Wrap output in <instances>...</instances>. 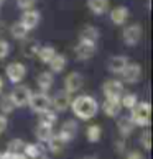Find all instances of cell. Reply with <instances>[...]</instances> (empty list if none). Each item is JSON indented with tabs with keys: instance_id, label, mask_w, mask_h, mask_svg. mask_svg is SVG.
I'll list each match as a JSON object with an SVG mask.
<instances>
[{
	"instance_id": "1",
	"label": "cell",
	"mask_w": 153,
	"mask_h": 159,
	"mask_svg": "<svg viewBox=\"0 0 153 159\" xmlns=\"http://www.w3.org/2000/svg\"><path fill=\"white\" fill-rule=\"evenodd\" d=\"M71 108L73 115L79 120H92L99 111V102L92 95H78L74 100H71Z\"/></svg>"
},
{
	"instance_id": "28",
	"label": "cell",
	"mask_w": 153,
	"mask_h": 159,
	"mask_svg": "<svg viewBox=\"0 0 153 159\" xmlns=\"http://www.w3.org/2000/svg\"><path fill=\"white\" fill-rule=\"evenodd\" d=\"M102 136V128L99 126V125H91V126H87L86 129V138L91 141V143H97L99 139H101Z\"/></svg>"
},
{
	"instance_id": "7",
	"label": "cell",
	"mask_w": 153,
	"mask_h": 159,
	"mask_svg": "<svg viewBox=\"0 0 153 159\" xmlns=\"http://www.w3.org/2000/svg\"><path fill=\"white\" fill-rule=\"evenodd\" d=\"M76 56H78V59L81 61H86V59H91V57L96 54L97 51V43H92V41H81L78 46H76Z\"/></svg>"
},
{
	"instance_id": "4",
	"label": "cell",
	"mask_w": 153,
	"mask_h": 159,
	"mask_svg": "<svg viewBox=\"0 0 153 159\" xmlns=\"http://www.w3.org/2000/svg\"><path fill=\"white\" fill-rule=\"evenodd\" d=\"M30 97H31V90L26 85H17L13 87V90L10 93V98L15 107H26Z\"/></svg>"
},
{
	"instance_id": "3",
	"label": "cell",
	"mask_w": 153,
	"mask_h": 159,
	"mask_svg": "<svg viewBox=\"0 0 153 159\" xmlns=\"http://www.w3.org/2000/svg\"><path fill=\"white\" fill-rule=\"evenodd\" d=\"M28 107L31 108V111L35 113H45L51 108V97L46 95L45 92H40V93H31L30 100H28Z\"/></svg>"
},
{
	"instance_id": "40",
	"label": "cell",
	"mask_w": 153,
	"mask_h": 159,
	"mask_svg": "<svg viewBox=\"0 0 153 159\" xmlns=\"http://www.w3.org/2000/svg\"><path fill=\"white\" fill-rule=\"evenodd\" d=\"M0 2H3V0H0Z\"/></svg>"
},
{
	"instance_id": "21",
	"label": "cell",
	"mask_w": 153,
	"mask_h": 159,
	"mask_svg": "<svg viewBox=\"0 0 153 159\" xmlns=\"http://www.w3.org/2000/svg\"><path fill=\"white\" fill-rule=\"evenodd\" d=\"M79 39L81 41H92V43H97L99 39V30L96 26H86L82 28L81 33H79Z\"/></svg>"
},
{
	"instance_id": "36",
	"label": "cell",
	"mask_w": 153,
	"mask_h": 159,
	"mask_svg": "<svg viewBox=\"0 0 153 159\" xmlns=\"http://www.w3.org/2000/svg\"><path fill=\"white\" fill-rule=\"evenodd\" d=\"M7 125H8V120H7V115L0 113V134H2L5 129H7Z\"/></svg>"
},
{
	"instance_id": "34",
	"label": "cell",
	"mask_w": 153,
	"mask_h": 159,
	"mask_svg": "<svg viewBox=\"0 0 153 159\" xmlns=\"http://www.w3.org/2000/svg\"><path fill=\"white\" fill-rule=\"evenodd\" d=\"M10 52V44L5 39H0V59H5Z\"/></svg>"
},
{
	"instance_id": "18",
	"label": "cell",
	"mask_w": 153,
	"mask_h": 159,
	"mask_svg": "<svg viewBox=\"0 0 153 159\" xmlns=\"http://www.w3.org/2000/svg\"><path fill=\"white\" fill-rule=\"evenodd\" d=\"M117 128H119V131H120V134L123 138L125 136H130L132 134V131L135 129V123L132 121V118L130 116H120L119 120H117Z\"/></svg>"
},
{
	"instance_id": "12",
	"label": "cell",
	"mask_w": 153,
	"mask_h": 159,
	"mask_svg": "<svg viewBox=\"0 0 153 159\" xmlns=\"http://www.w3.org/2000/svg\"><path fill=\"white\" fill-rule=\"evenodd\" d=\"M101 108H102V111L107 116H112V118H114V116H119L120 110H122L120 98H117V97H105V100L101 105Z\"/></svg>"
},
{
	"instance_id": "13",
	"label": "cell",
	"mask_w": 153,
	"mask_h": 159,
	"mask_svg": "<svg viewBox=\"0 0 153 159\" xmlns=\"http://www.w3.org/2000/svg\"><path fill=\"white\" fill-rule=\"evenodd\" d=\"M41 20V15H40V11L38 10H35V8H28L25 10V13L22 15V25L26 28L28 31L30 30H35V28L38 26V23Z\"/></svg>"
},
{
	"instance_id": "19",
	"label": "cell",
	"mask_w": 153,
	"mask_h": 159,
	"mask_svg": "<svg viewBox=\"0 0 153 159\" xmlns=\"http://www.w3.org/2000/svg\"><path fill=\"white\" fill-rule=\"evenodd\" d=\"M46 143H48V149L53 152V154H58V152H61V151L64 149V146H66V141H64L58 133H56V134L53 133L51 138L46 141Z\"/></svg>"
},
{
	"instance_id": "32",
	"label": "cell",
	"mask_w": 153,
	"mask_h": 159,
	"mask_svg": "<svg viewBox=\"0 0 153 159\" xmlns=\"http://www.w3.org/2000/svg\"><path fill=\"white\" fill-rule=\"evenodd\" d=\"M140 144H142L146 151L151 149V133H150V129H145V131L140 134Z\"/></svg>"
},
{
	"instance_id": "27",
	"label": "cell",
	"mask_w": 153,
	"mask_h": 159,
	"mask_svg": "<svg viewBox=\"0 0 153 159\" xmlns=\"http://www.w3.org/2000/svg\"><path fill=\"white\" fill-rule=\"evenodd\" d=\"M10 34L13 36L15 39H25L26 38V34H28V30L25 26L22 25V21H15L13 25L10 26Z\"/></svg>"
},
{
	"instance_id": "25",
	"label": "cell",
	"mask_w": 153,
	"mask_h": 159,
	"mask_svg": "<svg viewBox=\"0 0 153 159\" xmlns=\"http://www.w3.org/2000/svg\"><path fill=\"white\" fill-rule=\"evenodd\" d=\"M23 154L26 156V159H36V157H41L43 154V148L40 144H35V143H25L23 146Z\"/></svg>"
},
{
	"instance_id": "35",
	"label": "cell",
	"mask_w": 153,
	"mask_h": 159,
	"mask_svg": "<svg viewBox=\"0 0 153 159\" xmlns=\"http://www.w3.org/2000/svg\"><path fill=\"white\" fill-rule=\"evenodd\" d=\"M35 3H36V0H17V5H18V8H22V10L33 8Z\"/></svg>"
},
{
	"instance_id": "2",
	"label": "cell",
	"mask_w": 153,
	"mask_h": 159,
	"mask_svg": "<svg viewBox=\"0 0 153 159\" xmlns=\"http://www.w3.org/2000/svg\"><path fill=\"white\" fill-rule=\"evenodd\" d=\"M132 121L135 123V126H148L151 121V107L148 102H137L130 108Z\"/></svg>"
},
{
	"instance_id": "41",
	"label": "cell",
	"mask_w": 153,
	"mask_h": 159,
	"mask_svg": "<svg viewBox=\"0 0 153 159\" xmlns=\"http://www.w3.org/2000/svg\"><path fill=\"white\" fill-rule=\"evenodd\" d=\"M0 3H2V2H0Z\"/></svg>"
},
{
	"instance_id": "39",
	"label": "cell",
	"mask_w": 153,
	"mask_h": 159,
	"mask_svg": "<svg viewBox=\"0 0 153 159\" xmlns=\"http://www.w3.org/2000/svg\"><path fill=\"white\" fill-rule=\"evenodd\" d=\"M84 159H96V157H94V156H89V157H84Z\"/></svg>"
},
{
	"instance_id": "5",
	"label": "cell",
	"mask_w": 153,
	"mask_h": 159,
	"mask_svg": "<svg viewBox=\"0 0 153 159\" xmlns=\"http://www.w3.org/2000/svg\"><path fill=\"white\" fill-rule=\"evenodd\" d=\"M142 34H143V30L142 26L137 25V23H133V25H128L123 28V43L127 46H135L138 44V41L142 39Z\"/></svg>"
},
{
	"instance_id": "38",
	"label": "cell",
	"mask_w": 153,
	"mask_h": 159,
	"mask_svg": "<svg viewBox=\"0 0 153 159\" xmlns=\"http://www.w3.org/2000/svg\"><path fill=\"white\" fill-rule=\"evenodd\" d=\"M2 90H3V79L0 77V93H2Z\"/></svg>"
},
{
	"instance_id": "15",
	"label": "cell",
	"mask_w": 153,
	"mask_h": 159,
	"mask_svg": "<svg viewBox=\"0 0 153 159\" xmlns=\"http://www.w3.org/2000/svg\"><path fill=\"white\" fill-rule=\"evenodd\" d=\"M128 15H130V11H128L127 7H123V5H119V7H115L114 10H110V21L114 23V25H125L127 20H128Z\"/></svg>"
},
{
	"instance_id": "17",
	"label": "cell",
	"mask_w": 153,
	"mask_h": 159,
	"mask_svg": "<svg viewBox=\"0 0 153 159\" xmlns=\"http://www.w3.org/2000/svg\"><path fill=\"white\" fill-rule=\"evenodd\" d=\"M36 84H38V87H40L41 92H48L51 87H53V84H55V75H53V72L43 70L41 74H38Z\"/></svg>"
},
{
	"instance_id": "26",
	"label": "cell",
	"mask_w": 153,
	"mask_h": 159,
	"mask_svg": "<svg viewBox=\"0 0 153 159\" xmlns=\"http://www.w3.org/2000/svg\"><path fill=\"white\" fill-rule=\"evenodd\" d=\"M55 54H56V49L53 48V46H40L38 51H36L38 59L41 62H45V64H48L53 59V56H55Z\"/></svg>"
},
{
	"instance_id": "8",
	"label": "cell",
	"mask_w": 153,
	"mask_h": 159,
	"mask_svg": "<svg viewBox=\"0 0 153 159\" xmlns=\"http://www.w3.org/2000/svg\"><path fill=\"white\" fill-rule=\"evenodd\" d=\"M140 77H142V66L137 62H128L122 70V79L127 84H135L140 80Z\"/></svg>"
},
{
	"instance_id": "31",
	"label": "cell",
	"mask_w": 153,
	"mask_h": 159,
	"mask_svg": "<svg viewBox=\"0 0 153 159\" xmlns=\"http://www.w3.org/2000/svg\"><path fill=\"white\" fill-rule=\"evenodd\" d=\"M23 146H25V141L22 139H12L8 146H7V151H12V152H23Z\"/></svg>"
},
{
	"instance_id": "29",
	"label": "cell",
	"mask_w": 153,
	"mask_h": 159,
	"mask_svg": "<svg viewBox=\"0 0 153 159\" xmlns=\"http://www.w3.org/2000/svg\"><path fill=\"white\" fill-rule=\"evenodd\" d=\"M137 102H138V97L135 95V93H122V95H120V105H122V108H128V110H130Z\"/></svg>"
},
{
	"instance_id": "23",
	"label": "cell",
	"mask_w": 153,
	"mask_h": 159,
	"mask_svg": "<svg viewBox=\"0 0 153 159\" xmlns=\"http://www.w3.org/2000/svg\"><path fill=\"white\" fill-rule=\"evenodd\" d=\"M38 48H40V44L35 39H26V38L22 39V51H23V54H25L26 57L36 56Z\"/></svg>"
},
{
	"instance_id": "24",
	"label": "cell",
	"mask_w": 153,
	"mask_h": 159,
	"mask_svg": "<svg viewBox=\"0 0 153 159\" xmlns=\"http://www.w3.org/2000/svg\"><path fill=\"white\" fill-rule=\"evenodd\" d=\"M48 64H50V69H51L53 74H55V72H63L64 67H66V56L58 54V52H56Z\"/></svg>"
},
{
	"instance_id": "6",
	"label": "cell",
	"mask_w": 153,
	"mask_h": 159,
	"mask_svg": "<svg viewBox=\"0 0 153 159\" xmlns=\"http://www.w3.org/2000/svg\"><path fill=\"white\" fill-rule=\"evenodd\" d=\"M5 74H7V77L12 84H18V82H22L25 79L26 67L22 62H10L7 66V69H5Z\"/></svg>"
},
{
	"instance_id": "20",
	"label": "cell",
	"mask_w": 153,
	"mask_h": 159,
	"mask_svg": "<svg viewBox=\"0 0 153 159\" xmlns=\"http://www.w3.org/2000/svg\"><path fill=\"white\" fill-rule=\"evenodd\" d=\"M87 7L94 15H104L109 10V0H87Z\"/></svg>"
},
{
	"instance_id": "14",
	"label": "cell",
	"mask_w": 153,
	"mask_h": 159,
	"mask_svg": "<svg viewBox=\"0 0 153 159\" xmlns=\"http://www.w3.org/2000/svg\"><path fill=\"white\" fill-rule=\"evenodd\" d=\"M60 136L66 141V143H69L71 139L76 138V134H78V123H76L74 118L71 120H66L63 123V126H61V131L58 133Z\"/></svg>"
},
{
	"instance_id": "33",
	"label": "cell",
	"mask_w": 153,
	"mask_h": 159,
	"mask_svg": "<svg viewBox=\"0 0 153 159\" xmlns=\"http://www.w3.org/2000/svg\"><path fill=\"white\" fill-rule=\"evenodd\" d=\"M0 159H26V156L23 154V152L5 151V152H0Z\"/></svg>"
},
{
	"instance_id": "37",
	"label": "cell",
	"mask_w": 153,
	"mask_h": 159,
	"mask_svg": "<svg viewBox=\"0 0 153 159\" xmlns=\"http://www.w3.org/2000/svg\"><path fill=\"white\" fill-rule=\"evenodd\" d=\"M127 159H143V156L140 154V151H130L127 154Z\"/></svg>"
},
{
	"instance_id": "30",
	"label": "cell",
	"mask_w": 153,
	"mask_h": 159,
	"mask_svg": "<svg viewBox=\"0 0 153 159\" xmlns=\"http://www.w3.org/2000/svg\"><path fill=\"white\" fill-rule=\"evenodd\" d=\"M17 107L13 105V102H12V98H10V95H3L2 98H0V111H2L3 115H8V113H12Z\"/></svg>"
},
{
	"instance_id": "16",
	"label": "cell",
	"mask_w": 153,
	"mask_h": 159,
	"mask_svg": "<svg viewBox=\"0 0 153 159\" xmlns=\"http://www.w3.org/2000/svg\"><path fill=\"white\" fill-rule=\"evenodd\" d=\"M130 62L127 56H112L107 61V69L112 74H122V70L125 69V66Z\"/></svg>"
},
{
	"instance_id": "9",
	"label": "cell",
	"mask_w": 153,
	"mask_h": 159,
	"mask_svg": "<svg viewBox=\"0 0 153 159\" xmlns=\"http://www.w3.org/2000/svg\"><path fill=\"white\" fill-rule=\"evenodd\" d=\"M71 93L66 90H60L55 93V97L51 98V107L56 111H66L71 105Z\"/></svg>"
},
{
	"instance_id": "10",
	"label": "cell",
	"mask_w": 153,
	"mask_h": 159,
	"mask_svg": "<svg viewBox=\"0 0 153 159\" xmlns=\"http://www.w3.org/2000/svg\"><path fill=\"white\" fill-rule=\"evenodd\" d=\"M84 85V77L79 72H69L64 79V90L69 93H76Z\"/></svg>"
},
{
	"instance_id": "22",
	"label": "cell",
	"mask_w": 153,
	"mask_h": 159,
	"mask_svg": "<svg viewBox=\"0 0 153 159\" xmlns=\"http://www.w3.org/2000/svg\"><path fill=\"white\" fill-rule=\"evenodd\" d=\"M53 134V126L51 125H46V123L40 121L38 126H36V138L38 141H41V143H46Z\"/></svg>"
},
{
	"instance_id": "11",
	"label": "cell",
	"mask_w": 153,
	"mask_h": 159,
	"mask_svg": "<svg viewBox=\"0 0 153 159\" xmlns=\"http://www.w3.org/2000/svg\"><path fill=\"white\" fill-rule=\"evenodd\" d=\"M102 92L105 97H117L120 98V95L123 93V82L117 80V79H110L105 80L102 85Z\"/></svg>"
}]
</instances>
